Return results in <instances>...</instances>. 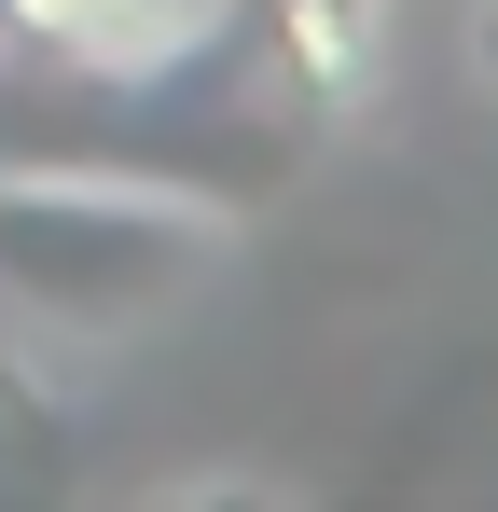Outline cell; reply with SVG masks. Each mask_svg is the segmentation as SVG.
<instances>
[{
  "label": "cell",
  "instance_id": "obj_1",
  "mask_svg": "<svg viewBox=\"0 0 498 512\" xmlns=\"http://www.w3.org/2000/svg\"><path fill=\"white\" fill-rule=\"evenodd\" d=\"M208 263H222V208H194L166 180H28V194L0 180V291L70 333L139 319Z\"/></svg>",
  "mask_w": 498,
  "mask_h": 512
},
{
  "label": "cell",
  "instance_id": "obj_3",
  "mask_svg": "<svg viewBox=\"0 0 498 512\" xmlns=\"http://www.w3.org/2000/svg\"><path fill=\"white\" fill-rule=\"evenodd\" d=\"M457 42H471V84H485V111H498V0H471V14H457Z\"/></svg>",
  "mask_w": 498,
  "mask_h": 512
},
{
  "label": "cell",
  "instance_id": "obj_2",
  "mask_svg": "<svg viewBox=\"0 0 498 512\" xmlns=\"http://www.w3.org/2000/svg\"><path fill=\"white\" fill-rule=\"evenodd\" d=\"M249 14V70L291 125H360L374 70H388V0H236Z\"/></svg>",
  "mask_w": 498,
  "mask_h": 512
}]
</instances>
